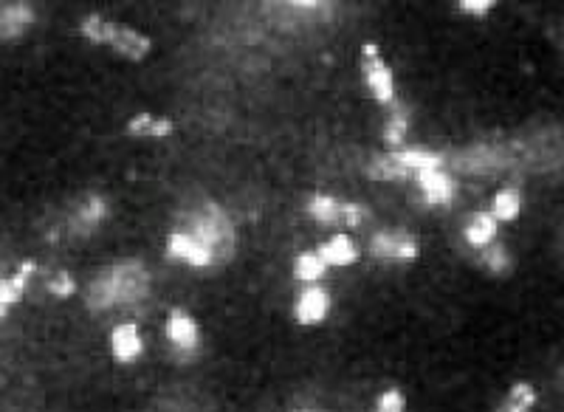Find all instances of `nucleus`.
<instances>
[{"label": "nucleus", "instance_id": "nucleus-5", "mask_svg": "<svg viewBox=\"0 0 564 412\" xmlns=\"http://www.w3.org/2000/svg\"><path fill=\"white\" fill-rule=\"evenodd\" d=\"M364 57V80L367 88L373 91L381 105H392L395 102V77H392L390 65L384 63V57L378 54L376 43H364L361 48Z\"/></svg>", "mask_w": 564, "mask_h": 412}, {"label": "nucleus", "instance_id": "nucleus-15", "mask_svg": "<svg viewBox=\"0 0 564 412\" xmlns=\"http://www.w3.org/2000/svg\"><path fill=\"white\" fill-rule=\"evenodd\" d=\"M497 226L500 223L491 218V212H474L469 223L463 226V240L469 243L471 249L483 252L486 246H491L497 240Z\"/></svg>", "mask_w": 564, "mask_h": 412}, {"label": "nucleus", "instance_id": "nucleus-12", "mask_svg": "<svg viewBox=\"0 0 564 412\" xmlns=\"http://www.w3.org/2000/svg\"><path fill=\"white\" fill-rule=\"evenodd\" d=\"M398 167H404L412 181L415 175L426 173V170H443V156L435 150H426V147H401V150H392L387 153Z\"/></svg>", "mask_w": 564, "mask_h": 412}, {"label": "nucleus", "instance_id": "nucleus-29", "mask_svg": "<svg viewBox=\"0 0 564 412\" xmlns=\"http://www.w3.org/2000/svg\"><path fill=\"white\" fill-rule=\"evenodd\" d=\"M302 412H305V410H302Z\"/></svg>", "mask_w": 564, "mask_h": 412}, {"label": "nucleus", "instance_id": "nucleus-8", "mask_svg": "<svg viewBox=\"0 0 564 412\" xmlns=\"http://www.w3.org/2000/svg\"><path fill=\"white\" fill-rule=\"evenodd\" d=\"M110 353L119 365H133L144 353V339H141L139 322H119L110 331Z\"/></svg>", "mask_w": 564, "mask_h": 412}, {"label": "nucleus", "instance_id": "nucleus-16", "mask_svg": "<svg viewBox=\"0 0 564 412\" xmlns=\"http://www.w3.org/2000/svg\"><path fill=\"white\" fill-rule=\"evenodd\" d=\"M127 133L136 139H167L175 133V122L167 116H153V113H136L127 122Z\"/></svg>", "mask_w": 564, "mask_h": 412}, {"label": "nucleus", "instance_id": "nucleus-25", "mask_svg": "<svg viewBox=\"0 0 564 412\" xmlns=\"http://www.w3.org/2000/svg\"><path fill=\"white\" fill-rule=\"evenodd\" d=\"M46 291L51 297H60V300H68V297H74L77 294V283H74V277L68 274V271H57V274H51L46 280Z\"/></svg>", "mask_w": 564, "mask_h": 412}, {"label": "nucleus", "instance_id": "nucleus-18", "mask_svg": "<svg viewBox=\"0 0 564 412\" xmlns=\"http://www.w3.org/2000/svg\"><path fill=\"white\" fill-rule=\"evenodd\" d=\"M342 209H345V201H339L333 195H325V192H316V195L308 198V215L316 223H322V226L342 229Z\"/></svg>", "mask_w": 564, "mask_h": 412}, {"label": "nucleus", "instance_id": "nucleus-13", "mask_svg": "<svg viewBox=\"0 0 564 412\" xmlns=\"http://www.w3.org/2000/svg\"><path fill=\"white\" fill-rule=\"evenodd\" d=\"M316 254L325 260V266H336V269H345V266H353L356 260H359V249H356V243L353 238L347 235V232H336V235H330Z\"/></svg>", "mask_w": 564, "mask_h": 412}, {"label": "nucleus", "instance_id": "nucleus-27", "mask_svg": "<svg viewBox=\"0 0 564 412\" xmlns=\"http://www.w3.org/2000/svg\"><path fill=\"white\" fill-rule=\"evenodd\" d=\"M457 6H460V12H466V15L483 17V15H488V12H491L497 3H494V0H460Z\"/></svg>", "mask_w": 564, "mask_h": 412}, {"label": "nucleus", "instance_id": "nucleus-3", "mask_svg": "<svg viewBox=\"0 0 564 412\" xmlns=\"http://www.w3.org/2000/svg\"><path fill=\"white\" fill-rule=\"evenodd\" d=\"M184 232H189L195 240H201L209 252L215 254V263L220 260H229L235 254V226L232 218L220 209L218 204H204L192 218L187 226H181Z\"/></svg>", "mask_w": 564, "mask_h": 412}, {"label": "nucleus", "instance_id": "nucleus-7", "mask_svg": "<svg viewBox=\"0 0 564 412\" xmlns=\"http://www.w3.org/2000/svg\"><path fill=\"white\" fill-rule=\"evenodd\" d=\"M167 254H170L173 260L187 263L192 269H209V266H215V254L209 252L201 240H195L189 232H184V229H175V232L167 235Z\"/></svg>", "mask_w": 564, "mask_h": 412}, {"label": "nucleus", "instance_id": "nucleus-14", "mask_svg": "<svg viewBox=\"0 0 564 412\" xmlns=\"http://www.w3.org/2000/svg\"><path fill=\"white\" fill-rule=\"evenodd\" d=\"M34 274H37V260H23L12 277L0 274V305L12 308L15 302L23 300V294H26V288L34 280Z\"/></svg>", "mask_w": 564, "mask_h": 412}, {"label": "nucleus", "instance_id": "nucleus-26", "mask_svg": "<svg viewBox=\"0 0 564 412\" xmlns=\"http://www.w3.org/2000/svg\"><path fill=\"white\" fill-rule=\"evenodd\" d=\"M404 407H407V401H404V393L398 387L384 390L376 401V412H404Z\"/></svg>", "mask_w": 564, "mask_h": 412}, {"label": "nucleus", "instance_id": "nucleus-9", "mask_svg": "<svg viewBox=\"0 0 564 412\" xmlns=\"http://www.w3.org/2000/svg\"><path fill=\"white\" fill-rule=\"evenodd\" d=\"M164 333H167L170 345H173L178 353H189V350L198 348V342H201V328H198L195 317H192L189 311H184V308H173V311L167 314Z\"/></svg>", "mask_w": 564, "mask_h": 412}, {"label": "nucleus", "instance_id": "nucleus-10", "mask_svg": "<svg viewBox=\"0 0 564 412\" xmlns=\"http://www.w3.org/2000/svg\"><path fill=\"white\" fill-rule=\"evenodd\" d=\"M330 314V294L328 288L319 283H311L299 291L297 305H294V319L299 325H319Z\"/></svg>", "mask_w": 564, "mask_h": 412}, {"label": "nucleus", "instance_id": "nucleus-22", "mask_svg": "<svg viewBox=\"0 0 564 412\" xmlns=\"http://www.w3.org/2000/svg\"><path fill=\"white\" fill-rule=\"evenodd\" d=\"M407 130H409L407 108L395 105V108H392V116L387 119V127H384V142L390 144L392 150H401L404 142H407Z\"/></svg>", "mask_w": 564, "mask_h": 412}, {"label": "nucleus", "instance_id": "nucleus-20", "mask_svg": "<svg viewBox=\"0 0 564 412\" xmlns=\"http://www.w3.org/2000/svg\"><path fill=\"white\" fill-rule=\"evenodd\" d=\"M536 407V390L528 381L511 384L508 396L502 398V404L494 412H531Z\"/></svg>", "mask_w": 564, "mask_h": 412}, {"label": "nucleus", "instance_id": "nucleus-21", "mask_svg": "<svg viewBox=\"0 0 564 412\" xmlns=\"http://www.w3.org/2000/svg\"><path fill=\"white\" fill-rule=\"evenodd\" d=\"M325 271H328V266H325V260L319 257L316 252H302L297 254V260H294V274H297V280H302V283H319L322 277H325Z\"/></svg>", "mask_w": 564, "mask_h": 412}, {"label": "nucleus", "instance_id": "nucleus-19", "mask_svg": "<svg viewBox=\"0 0 564 412\" xmlns=\"http://www.w3.org/2000/svg\"><path fill=\"white\" fill-rule=\"evenodd\" d=\"M491 218L497 223H511L517 221L519 212H522V192L514 187H505L494 198H491Z\"/></svg>", "mask_w": 564, "mask_h": 412}, {"label": "nucleus", "instance_id": "nucleus-11", "mask_svg": "<svg viewBox=\"0 0 564 412\" xmlns=\"http://www.w3.org/2000/svg\"><path fill=\"white\" fill-rule=\"evenodd\" d=\"M415 181H418V190H421L423 204L446 206L455 201L457 184H455V178L446 173V170H426V173L415 175Z\"/></svg>", "mask_w": 564, "mask_h": 412}, {"label": "nucleus", "instance_id": "nucleus-1", "mask_svg": "<svg viewBox=\"0 0 564 412\" xmlns=\"http://www.w3.org/2000/svg\"><path fill=\"white\" fill-rule=\"evenodd\" d=\"M150 297V271L141 260H119L105 271H99L91 286L85 291V305L88 311H110L122 305H136V302Z\"/></svg>", "mask_w": 564, "mask_h": 412}, {"label": "nucleus", "instance_id": "nucleus-28", "mask_svg": "<svg viewBox=\"0 0 564 412\" xmlns=\"http://www.w3.org/2000/svg\"><path fill=\"white\" fill-rule=\"evenodd\" d=\"M6 314H9V308H6V305H0V319H6Z\"/></svg>", "mask_w": 564, "mask_h": 412}, {"label": "nucleus", "instance_id": "nucleus-17", "mask_svg": "<svg viewBox=\"0 0 564 412\" xmlns=\"http://www.w3.org/2000/svg\"><path fill=\"white\" fill-rule=\"evenodd\" d=\"M34 9L26 3H12L0 9V40H12L32 29Z\"/></svg>", "mask_w": 564, "mask_h": 412}, {"label": "nucleus", "instance_id": "nucleus-23", "mask_svg": "<svg viewBox=\"0 0 564 412\" xmlns=\"http://www.w3.org/2000/svg\"><path fill=\"white\" fill-rule=\"evenodd\" d=\"M480 263H483L491 274H497V277H505V274H511V269H514L511 254H508V249H505L502 243H497V240L480 252Z\"/></svg>", "mask_w": 564, "mask_h": 412}, {"label": "nucleus", "instance_id": "nucleus-2", "mask_svg": "<svg viewBox=\"0 0 564 412\" xmlns=\"http://www.w3.org/2000/svg\"><path fill=\"white\" fill-rule=\"evenodd\" d=\"M79 32H82L85 40H91L94 46L113 48L116 54H122L125 60H133V63H139V60H144L153 51V40L147 34L136 32V29L122 26V23L108 20V17L102 15L82 17Z\"/></svg>", "mask_w": 564, "mask_h": 412}, {"label": "nucleus", "instance_id": "nucleus-24", "mask_svg": "<svg viewBox=\"0 0 564 412\" xmlns=\"http://www.w3.org/2000/svg\"><path fill=\"white\" fill-rule=\"evenodd\" d=\"M367 173H370V178H376V181H412V175L404 167H398L390 156L373 159V164L367 167Z\"/></svg>", "mask_w": 564, "mask_h": 412}, {"label": "nucleus", "instance_id": "nucleus-4", "mask_svg": "<svg viewBox=\"0 0 564 412\" xmlns=\"http://www.w3.org/2000/svg\"><path fill=\"white\" fill-rule=\"evenodd\" d=\"M370 254L376 260H395V263H412L418 260L421 254V243L412 232H401V229H392V232H376L370 238Z\"/></svg>", "mask_w": 564, "mask_h": 412}, {"label": "nucleus", "instance_id": "nucleus-6", "mask_svg": "<svg viewBox=\"0 0 564 412\" xmlns=\"http://www.w3.org/2000/svg\"><path fill=\"white\" fill-rule=\"evenodd\" d=\"M108 212L110 209H108V201H105V195H99V192L85 195V198L71 209V215H68V229H71V235H79V238L94 235L96 229L105 223Z\"/></svg>", "mask_w": 564, "mask_h": 412}]
</instances>
